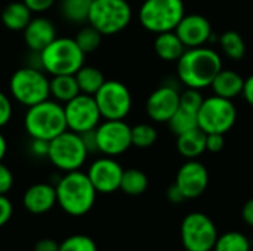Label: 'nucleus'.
<instances>
[{
    "label": "nucleus",
    "mask_w": 253,
    "mask_h": 251,
    "mask_svg": "<svg viewBox=\"0 0 253 251\" xmlns=\"http://www.w3.org/2000/svg\"><path fill=\"white\" fill-rule=\"evenodd\" d=\"M87 155L89 151L80 133L65 130L64 133L49 141L47 158L58 170L65 173L80 170Z\"/></svg>",
    "instance_id": "6"
},
{
    "label": "nucleus",
    "mask_w": 253,
    "mask_h": 251,
    "mask_svg": "<svg viewBox=\"0 0 253 251\" xmlns=\"http://www.w3.org/2000/svg\"><path fill=\"white\" fill-rule=\"evenodd\" d=\"M184 15L182 0H145L139 7L141 25L156 34L173 31Z\"/></svg>",
    "instance_id": "8"
},
{
    "label": "nucleus",
    "mask_w": 253,
    "mask_h": 251,
    "mask_svg": "<svg viewBox=\"0 0 253 251\" xmlns=\"http://www.w3.org/2000/svg\"><path fill=\"white\" fill-rule=\"evenodd\" d=\"M12 118V102L7 95L0 92V129L4 127Z\"/></svg>",
    "instance_id": "36"
},
{
    "label": "nucleus",
    "mask_w": 253,
    "mask_h": 251,
    "mask_svg": "<svg viewBox=\"0 0 253 251\" xmlns=\"http://www.w3.org/2000/svg\"><path fill=\"white\" fill-rule=\"evenodd\" d=\"M243 86H245V78L233 70H221L211 84L216 96L231 101L242 95Z\"/></svg>",
    "instance_id": "20"
},
{
    "label": "nucleus",
    "mask_w": 253,
    "mask_h": 251,
    "mask_svg": "<svg viewBox=\"0 0 253 251\" xmlns=\"http://www.w3.org/2000/svg\"><path fill=\"white\" fill-rule=\"evenodd\" d=\"M31 9L24 1H10L0 13L3 25L10 31H24L31 21Z\"/></svg>",
    "instance_id": "22"
},
{
    "label": "nucleus",
    "mask_w": 253,
    "mask_h": 251,
    "mask_svg": "<svg viewBox=\"0 0 253 251\" xmlns=\"http://www.w3.org/2000/svg\"><path fill=\"white\" fill-rule=\"evenodd\" d=\"M166 197H168V200L172 203V204H179V203H182L184 200H185V197H184V194L181 192V189L173 183V185H170L169 188H168V191H166Z\"/></svg>",
    "instance_id": "42"
},
{
    "label": "nucleus",
    "mask_w": 253,
    "mask_h": 251,
    "mask_svg": "<svg viewBox=\"0 0 253 251\" xmlns=\"http://www.w3.org/2000/svg\"><path fill=\"white\" fill-rule=\"evenodd\" d=\"M176 62V71L181 83L199 90L211 86L216 74L222 70L219 55L213 49H208L205 46L185 49Z\"/></svg>",
    "instance_id": "1"
},
{
    "label": "nucleus",
    "mask_w": 253,
    "mask_h": 251,
    "mask_svg": "<svg viewBox=\"0 0 253 251\" xmlns=\"http://www.w3.org/2000/svg\"><path fill=\"white\" fill-rule=\"evenodd\" d=\"M13 186V175L7 166L0 161V195H6Z\"/></svg>",
    "instance_id": "35"
},
{
    "label": "nucleus",
    "mask_w": 253,
    "mask_h": 251,
    "mask_svg": "<svg viewBox=\"0 0 253 251\" xmlns=\"http://www.w3.org/2000/svg\"><path fill=\"white\" fill-rule=\"evenodd\" d=\"M92 0H61L62 16L74 24L87 22Z\"/></svg>",
    "instance_id": "29"
},
{
    "label": "nucleus",
    "mask_w": 253,
    "mask_h": 251,
    "mask_svg": "<svg viewBox=\"0 0 253 251\" xmlns=\"http://www.w3.org/2000/svg\"><path fill=\"white\" fill-rule=\"evenodd\" d=\"M199 129L205 133L225 135L233 129L237 120V109L231 99L211 96L203 99L199 108Z\"/></svg>",
    "instance_id": "9"
},
{
    "label": "nucleus",
    "mask_w": 253,
    "mask_h": 251,
    "mask_svg": "<svg viewBox=\"0 0 253 251\" xmlns=\"http://www.w3.org/2000/svg\"><path fill=\"white\" fill-rule=\"evenodd\" d=\"M67 127L76 133H86L95 130L101 123V112L96 101L90 95L80 93L64 105Z\"/></svg>",
    "instance_id": "13"
},
{
    "label": "nucleus",
    "mask_w": 253,
    "mask_h": 251,
    "mask_svg": "<svg viewBox=\"0 0 253 251\" xmlns=\"http://www.w3.org/2000/svg\"><path fill=\"white\" fill-rule=\"evenodd\" d=\"M242 95L245 96L246 102L253 108V74L245 80V86H243Z\"/></svg>",
    "instance_id": "44"
},
{
    "label": "nucleus",
    "mask_w": 253,
    "mask_h": 251,
    "mask_svg": "<svg viewBox=\"0 0 253 251\" xmlns=\"http://www.w3.org/2000/svg\"><path fill=\"white\" fill-rule=\"evenodd\" d=\"M147 188H148V178L142 170H138V169L123 170L120 189L125 194L136 197V195L144 194L147 191Z\"/></svg>",
    "instance_id": "27"
},
{
    "label": "nucleus",
    "mask_w": 253,
    "mask_h": 251,
    "mask_svg": "<svg viewBox=\"0 0 253 251\" xmlns=\"http://www.w3.org/2000/svg\"><path fill=\"white\" fill-rule=\"evenodd\" d=\"M130 136H132V146L150 148L157 141V130L151 124L141 123L130 129Z\"/></svg>",
    "instance_id": "32"
},
{
    "label": "nucleus",
    "mask_w": 253,
    "mask_h": 251,
    "mask_svg": "<svg viewBox=\"0 0 253 251\" xmlns=\"http://www.w3.org/2000/svg\"><path fill=\"white\" fill-rule=\"evenodd\" d=\"M58 251H98L96 243L87 235H71L59 243Z\"/></svg>",
    "instance_id": "33"
},
{
    "label": "nucleus",
    "mask_w": 253,
    "mask_h": 251,
    "mask_svg": "<svg viewBox=\"0 0 253 251\" xmlns=\"http://www.w3.org/2000/svg\"><path fill=\"white\" fill-rule=\"evenodd\" d=\"M173 31L187 49L205 46L208 41L212 40L213 36L209 19L199 13L184 15Z\"/></svg>",
    "instance_id": "16"
},
{
    "label": "nucleus",
    "mask_w": 253,
    "mask_h": 251,
    "mask_svg": "<svg viewBox=\"0 0 253 251\" xmlns=\"http://www.w3.org/2000/svg\"><path fill=\"white\" fill-rule=\"evenodd\" d=\"M132 19V7L126 0H92L87 22L102 36L123 31Z\"/></svg>",
    "instance_id": "7"
},
{
    "label": "nucleus",
    "mask_w": 253,
    "mask_h": 251,
    "mask_svg": "<svg viewBox=\"0 0 253 251\" xmlns=\"http://www.w3.org/2000/svg\"><path fill=\"white\" fill-rule=\"evenodd\" d=\"M197 114H199V109L179 104L178 109L175 111V114L168 121L170 132L173 135L179 136V135L187 133L193 129H197L199 127V115Z\"/></svg>",
    "instance_id": "25"
},
{
    "label": "nucleus",
    "mask_w": 253,
    "mask_h": 251,
    "mask_svg": "<svg viewBox=\"0 0 253 251\" xmlns=\"http://www.w3.org/2000/svg\"><path fill=\"white\" fill-rule=\"evenodd\" d=\"M242 217H243L246 225L253 228V197L245 203V206L242 209Z\"/></svg>",
    "instance_id": "43"
},
{
    "label": "nucleus",
    "mask_w": 253,
    "mask_h": 251,
    "mask_svg": "<svg viewBox=\"0 0 253 251\" xmlns=\"http://www.w3.org/2000/svg\"><path fill=\"white\" fill-rule=\"evenodd\" d=\"M185 46L181 41V38L176 36L175 31H166V33H160L157 34L156 40H154V50L157 53L159 58H162L163 61H178L182 53L185 52Z\"/></svg>",
    "instance_id": "23"
},
{
    "label": "nucleus",
    "mask_w": 253,
    "mask_h": 251,
    "mask_svg": "<svg viewBox=\"0 0 253 251\" xmlns=\"http://www.w3.org/2000/svg\"><path fill=\"white\" fill-rule=\"evenodd\" d=\"M74 77L77 80L80 93L90 95V96H93L105 81V77L101 72V70H98L95 67H87V65H83L74 74Z\"/></svg>",
    "instance_id": "26"
},
{
    "label": "nucleus",
    "mask_w": 253,
    "mask_h": 251,
    "mask_svg": "<svg viewBox=\"0 0 253 251\" xmlns=\"http://www.w3.org/2000/svg\"><path fill=\"white\" fill-rule=\"evenodd\" d=\"M202 102H203V96H202V93H200L199 89L187 87L185 92L179 93V104L181 105H185V107L199 109L200 105H202Z\"/></svg>",
    "instance_id": "34"
},
{
    "label": "nucleus",
    "mask_w": 253,
    "mask_h": 251,
    "mask_svg": "<svg viewBox=\"0 0 253 251\" xmlns=\"http://www.w3.org/2000/svg\"><path fill=\"white\" fill-rule=\"evenodd\" d=\"M179 107V92L176 87L165 84L156 89L147 99L145 109L156 123H168Z\"/></svg>",
    "instance_id": "17"
},
{
    "label": "nucleus",
    "mask_w": 253,
    "mask_h": 251,
    "mask_svg": "<svg viewBox=\"0 0 253 251\" xmlns=\"http://www.w3.org/2000/svg\"><path fill=\"white\" fill-rule=\"evenodd\" d=\"M212 251H251V241L237 231H230L218 237Z\"/></svg>",
    "instance_id": "30"
},
{
    "label": "nucleus",
    "mask_w": 253,
    "mask_h": 251,
    "mask_svg": "<svg viewBox=\"0 0 253 251\" xmlns=\"http://www.w3.org/2000/svg\"><path fill=\"white\" fill-rule=\"evenodd\" d=\"M9 90L15 101L24 107H33L49 99V78L34 67H22L16 70L9 80Z\"/></svg>",
    "instance_id": "5"
},
{
    "label": "nucleus",
    "mask_w": 253,
    "mask_h": 251,
    "mask_svg": "<svg viewBox=\"0 0 253 251\" xmlns=\"http://www.w3.org/2000/svg\"><path fill=\"white\" fill-rule=\"evenodd\" d=\"M56 203L70 216L79 217L89 213L96 200V191L86 173L67 172L55 186Z\"/></svg>",
    "instance_id": "2"
},
{
    "label": "nucleus",
    "mask_w": 253,
    "mask_h": 251,
    "mask_svg": "<svg viewBox=\"0 0 253 251\" xmlns=\"http://www.w3.org/2000/svg\"><path fill=\"white\" fill-rule=\"evenodd\" d=\"M77 46L83 50V53H90V52H95L99 44H101V40H102V34L93 28L92 25H86L83 28L79 30L77 36L74 37Z\"/></svg>",
    "instance_id": "31"
},
{
    "label": "nucleus",
    "mask_w": 253,
    "mask_h": 251,
    "mask_svg": "<svg viewBox=\"0 0 253 251\" xmlns=\"http://www.w3.org/2000/svg\"><path fill=\"white\" fill-rule=\"evenodd\" d=\"M176 138L178 152L187 160H196L206 151V133L199 127Z\"/></svg>",
    "instance_id": "21"
},
{
    "label": "nucleus",
    "mask_w": 253,
    "mask_h": 251,
    "mask_svg": "<svg viewBox=\"0 0 253 251\" xmlns=\"http://www.w3.org/2000/svg\"><path fill=\"white\" fill-rule=\"evenodd\" d=\"M101 117L105 120H123L132 108L130 90L117 80H105L93 95Z\"/></svg>",
    "instance_id": "11"
},
{
    "label": "nucleus",
    "mask_w": 253,
    "mask_h": 251,
    "mask_svg": "<svg viewBox=\"0 0 253 251\" xmlns=\"http://www.w3.org/2000/svg\"><path fill=\"white\" fill-rule=\"evenodd\" d=\"M175 185L181 189L185 200L199 198L209 185L208 169L197 160H188L179 167Z\"/></svg>",
    "instance_id": "15"
},
{
    "label": "nucleus",
    "mask_w": 253,
    "mask_h": 251,
    "mask_svg": "<svg viewBox=\"0 0 253 251\" xmlns=\"http://www.w3.org/2000/svg\"><path fill=\"white\" fill-rule=\"evenodd\" d=\"M218 237L213 220L205 213H190L181 223V241L187 251H212Z\"/></svg>",
    "instance_id": "10"
},
{
    "label": "nucleus",
    "mask_w": 253,
    "mask_h": 251,
    "mask_svg": "<svg viewBox=\"0 0 253 251\" xmlns=\"http://www.w3.org/2000/svg\"><path fill=\"white\" fill-rule=\"evenodd\" d=\"M225 146L224 135L221 133H206V151L209 152H221Z\"/></svg>",
    "instance_id": "37"
},
{
    "label": "nucleus",
    "mask_w": 253,
    "mask_h": 251,
    "mask_svg": "<svg viewBox=\"0 0 253 251\" xmlns=\"http://www.w3.org/2000/svg\"><path fill=\"white\" fill-rule=\"evenodd\" d=\"M49 92L56 102L64 104L80 95V89L74 74L52 75V78H49Z\"/></svg>",
    "instance_id": "24"
},
{
    "label": "nucleus",
    "mask_w": 253,
    "mask_h": 251,
    "mask_svg": "<svg viewBox=\"0 0 253 251\" xmlns=\"http://www.w3.org/2000/svg\"><path fill=\"white\" fill-rule=\"evenodd\" d=\"M130 129L132 127L123 120H105L99 123L93 130L96 151L107 157L126 152L132 146Z\"/></svg>",
    "instance_id": "12"
},
{
    "label": "nucleus",
    "mask_w": 253,
    "mask_h": 251,
    "mask_svg": "<svg viewBox=\"0 0 253 251\" xmlns=\"http://www.w3.org/2000/svg\"><path fill=\"white\" fill-rule=\"evenodd\" d=\"M86 175L96 192L113 194L120 189L123 167L113 157L105 155L102 158L95 160Z\"/></svg>",
    "instance_id": "14"
},
{
    "label": "nucleus",
    "mask_w": 253,
    "mask_h": 251,
    "mask_svg": "<svg viewBox=\"0 0 253 251\" xmlns=\"http://www.w3.org/2000/svg\"><path fill=\"white\" fill-rule=\"evenodd\" d=\"M22 1L31 9V12L40 13V12H44V10L50 9L56 0H22Z\"/></svg>",
    "instance_id": "39"
},
{
    "label": "nucleus",
    "mask_w": 253,
    "mask_h": 251,
    "mask_svg": "<svg viewBox=\"0 0 253 251\" xmlns=\"http://www.w3.org/2000/svg\"><path fill=\"white\" fill-rule=\"evenodd\" d=\"M42 70L50 75L76 74L84 65V53L74 38L56 37L39 52Z\"/></svg>",
    "instance_id": "4"
},
{
    "label": "nucleus",
    "mask_w": 253,
    "mask_h": 251,
    "mask_svg": "<svg viewBox=\"0 0 253 251\" xmlns=\"http://www.w3.org/2000/svg\"><path fill=\"white\" fill-rule=\"evenodd\" d=\"M24 127L31 139L52 141L68 130L64 107L55 99H46L28 107L24 117Z\"/></svg>",
    "instance_id": "3"
},
{
    "label": "nucleus",
    "mask_w": 253,
    "mask_h": 251,
    "mask_svg": "<svg viewBox=\"0 0 253 251\" xmlns=\"http://www.w3.org/2000/svg\"><path fill=\"white\" fill-rule=\"evenodd\" d=\"M6 151H7V143H6V139H4V136L1 135V132H0V161L4 158V155H6Z\"/></svg>",
    "instance_id": "45"
},
{
    "label": "nucleus",
    "mask_w": 253,
    "mask_h": 251,
    "mask_svg": "<svg viewBox=\"0 0 253 251\" xmlns=\"http://www.w3.org/2000/svg\"><path fill=\"white\" fill-rule=\"evenodd\" d=\"M22 204L31 215H44L56 204V189L50 183H34L24 192Z\"/></svg>",
    "instance_id": "18"
},
{
    "label": "nucleus",
    "mask_w": 253,
    "mask_h": 251,
    "mask_svg": "<svg viewBox=\"0 0 253 251\" xmlns=\"http://www.w3.org/2000/svg\"><path fill=\"white\" fill-rule=\"evenodd\" d=\"M59 244L50 238H42L34 244V251H58Z\"/></svg>",
    "instance_id": "41"
},
{
    "label": "nucleus",
    "mask_w": 253,
    "mask_h": 251,
    "mask_svg": "<svg viewBox=\"0 0 253 251\" xmlns=\"http://www.w3.org/2000/svg\"><path fill=\"white\" fill-rule=\"evenodd\" d=\"M56 38V30L50 19L37 16L31 18L28 25L24 28V41L33 52H42L49 43Z\"/></svg>",
    "instance_id": "19"
},
{
    "label": "nucleus",
    "mask_w": 253,
    "mask_h": 251,
    "mask_svg": "<svg viewBox=\"0 0 253 251\" xmlns=\"http://www.w3.org/2000/svg\"><path fill=\"white\" fill-rule=\"evenodd\" d=\"M219 44H221L222 52L227 55V58H230L233 61H240L246 55V43H245L242 34L237 31L230 30V31H225L224 34H221Z\"/></svg>",
    "instance_id": "28"
},
{
    "label": "nucleus",
    "mask_w": 253,
    "mask_h": 251,
    "mask_svg": "<svg viewBox=\"0 0 253 251\" xmlns=\"http://www.w3.org/2000/svg\"><path fill=\"white\" fill-rule=\"evenodd\" d=\"M30 149L37 157H47L49 142L47 141H43V139H31Z\"/></svg>",
    "instance_id": "40"
},
{
    "label": "nucleus",
    "mask_w": 253,
    "mask_h": 251,
    "mask_svg": "<svg viewBox=\"0 0 253 251\" xmlns=\"http://www.w3.org/2000/svg\"><path fill=\"white\" fill-rule=\"evenodd\" d=\"M12 213H13V206L10 200L6 195H0V228L10 220Z\"/></svg>",
    "instance_id": "38"
}]
</instances>
